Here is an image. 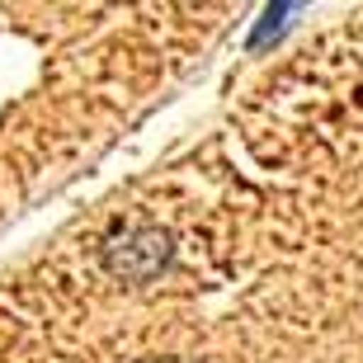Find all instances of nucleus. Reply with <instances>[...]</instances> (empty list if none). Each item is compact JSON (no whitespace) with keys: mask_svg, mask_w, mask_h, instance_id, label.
<instances>
[{"mask_svg":"<svg viewBox=\"0 0 363 363\" xmlns=\"http://www.w3.org/2000/svg\"><path fill=\"white\" fill-rule=\"evenodd\" d=\"M165 259H170V236L161 227H133L104 245L108 274H118L128 283H147L151 274L165 269Z\"/></svg>","mask_w":363,"mask_h":363,"instance_id":"f257e3e1","label":"nucleus"}]
</instances>
